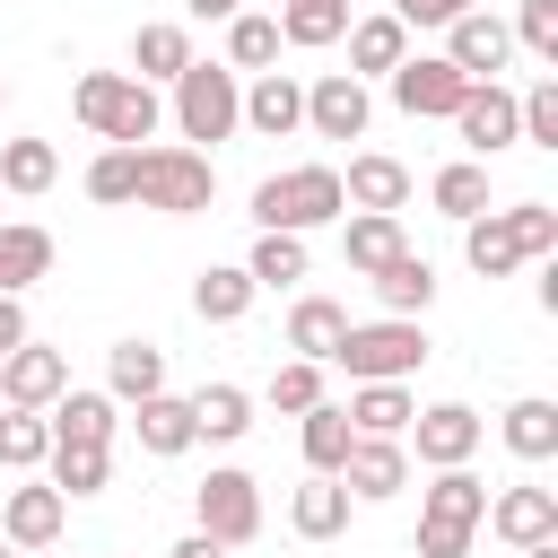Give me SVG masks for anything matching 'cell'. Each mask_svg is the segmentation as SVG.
I'll return each mask as SVG.
<instances>
[{"instance_id": "1", "label": "cell", "mask_w": 558, "mask_h": 558, "mask_svg": "<svg viewBox=\"0 0 558 558\" xmlns=\"http://www.w3.org/2000/svg\"><path fill=\"white\" fill-rule=\"evenodd\" d=\"M70 113H78L96 140H113V148L157 140V122H166L157 87H148V78H131V70H87V78L70 87Z\"/></svg>"}, {"instance_id": "2", "label": "cell", "mask_w": 558, "mask_h": 558, "mask_svg": "<svg viewBox=\"0 0 558 558\" xmlns=\"http://www.w3.org/2000/svg\"><path fill=\"white\" fill-rule=\"evenodd\" d=\"M331 218H349V201H340V166H279V174L253 183V227L314 235V227H331Z\"/></svg>"}, {"instance_id": "3", "label": "cell", "mask_w": 558, "mask_h": 558, "mask_svg": "<svg viewBox=\"0 0 558 558\" xmlns=\"http://www.w3.org/2000/svg\"><path fill=\"white\" fill-rule=\"evenodd\" d=\"M131 201H140V209H166V218H201V209L218 201L209 148H140V157H131Z\"/></svg>"}, {"instance_id": "4", "label": "cell", "mask_w": 558, "mask_h": 558, "mask_svg": "<svg viewBox=\"0 0 558 558\" xmlns=\"http://www.w3.org/2000/svg\"><path fill=\"white\" fill-rule=\"evenodd\" d=\"M331 366H349V384H410L427 366V331L418 314H384V323H349Z\"/></svg>"}, {"instance_id": "5", "label": "cell", "mask_w": 558, "mask_h": 558, "mask_svg": "<svg viewBox=\"0 0 558 558\" xmlns=\"http://www.w3.org/2000/svg\"><path fill=\"white\" fill-rule=\"evenodd\" d=\"M174 131L183 140H235L244 131V78L227 70V61H183V78H174Z\"/></svg>"}, {"instance_id": "6", "label": "cell", "mask_w": 558, "mask_h": 558, "mask_svg": "<svg viewBox=\"0 0 558 558\" xmlns=\"http://www.w3.org/2000/svg\"><path fill=\"white\" fill-rule=\"evenodd\" d=\"M192 523H201L218 549L262 541V488H253V471H209V480L192 488Z\"/></svg>"}, {"instance_id": "7", "label": "cell", "mask_w": 558, "mask_h": 558, "mask_svg": "<svg viewBox=\"0 0 558 558\" xmlns=\"http://www.w3.org/2000/svg\"><path fill=\"white\" fill-rule=\"evenodd\" d=\"M384 87H392V105L410 113V122H453V105H462V70L445 61V52H401L392 70H384Z\"/></svg>"}, {"instance_id": "8", "label": "cell", "mask_w": 558, "mask_h": 558, "mask_svg": "<svg viewBox=\"0 0 558 558\" xmlns=\"http://www.w3.org/2000/svg\"><path fill=\"white\" fill-rule=\"evenodd\" d=\"M401 436L418 445V462H427V471H453V462H471V453H480V436H488V427H480V410H471V401H436V410H410V427H401Z\"/></svg>"}, {"instance_id": "9", "label": "cell", "mask_w": 558, "mask_h": 558, "mask_svg": "<svg viewBox=\"0 0 558 558\" xmlns=\"http://www.w3.org/2000/svg\"><path fill=\"white\" fill-rule=\"evenodd\" d=\"M340 488H349L357 506L401 497V488H410V445H401V436H349V453H340Z\"/></svg>"}, {"instance_id": "10", "label": "cell", "mask_w": 558, "mask_h": 558, "mask_svg": "<svg viewBox=\"0 0 558 558\" xmlns=\"http://www.w3.org/2000/svg\"><path fill=\"white\" fill-rule=\"evenodd\" d=\"M366 122H375V96H366V78H349V70H323V78L305 87V131H314V140H366Z\"/></svg>"}, {"instance_id": "11", "label": "cell", "mask_w": 558, "mask_h": 558, "mask_svg": "<svg viewBox=\"0 0 558 558\" xmlns=\"http://www.w3.org/2000/svg\"><path fill=\"white\" fill-rule=\"evenodd\" d=\"M453 131H462V148L488 166L497 148H514L523 131H514V87H497V78H471L462 87V105H453Z\"/></svg>"}, {"instance_id": "12", "label": "cell", "mask_w": 558, "mask_h": 558, "mask_svg": "<svg viewBox=\"0 0 558 558\" xmlns=\"http://www.w3.org/2000/svg\"><path fill=\"white\" fill-rule=\"evenodd\" d=\"M61 384H70V357H61V349H44L35 331L0 357V401H9V410H52V401H61Z\"/></svg>"}, {"instance_id": "13", "label": "cell", "mask_w": 558, "mask_h": 558, "mask_svg": "<svg viewBox=\"0 0 558 558\" xmlns=\"http://www.w3.org/2000/svg\"><path fill=\"white\" fill-rule=\"evenodd\" d=\"M61 523H70V497H61L52 480H26V488L0 497V541H9V549H52Z\"/></svg>"}, {"instance_id": "14", "label": "cell", "mask_w": 558, "mask_h": 558, "mask_svg": "<svg viewBox=\"0 0 558 558\" xmlns=\"http://www.w3.org/2000/svg\"><path fill=\"white\" fill-rule=\"evenodd\" d=\"M445 61H453L462 78H497V70L514 61V35H506V17H488V9H462V17L445 26Z\"/></svg>"}, {"instance_id": "15", "label": "cell", "mask_w": 558, "mask_h": 558, "mask_svg": "<svg viewBox=\"0 0 558 558\" xmlns=\"http://www.w3.org/2000/svg\"><path fill=\"white\" fill-rule=\"evenodd\" d=\"M244 131L296 140V131H305V87H296L288 70H253V87H244Z\"/></svg>"}, {"instance_id": "16", "label": "cell", "mask_w": 558, "mask_h": 558, "mask_svg": "<svg viewBox=\"0 0 558 558\" xmlns=\"http://www.w3.org/2000/svg\"><path fill=\"white\" fill-rule=\"evenodd\" d=\"M480 523H488L506 549H523V541H549V532H558V488H497Z\"/></svg>"}, {"instance_id": "17", "label": "cell", "mask_w": 558, "mask_h": 558, "mask_svg": "<svg viewBox=\"0 0 558 558\" xmlns=\"http://www.w3.org/2000/svg\"><path fill=\"white\" fill-rule=\"evenodd\" d=\"M349 488H340V471H305V488L288 497V523H296V541H340L349 532Z\"/></svg>"}, {"instance_id": "18", "label": "cell", "mask_w": 558, "mask_h": 558, "mask_svg": "<svg viewBox=\"0 0 558 558\" xmlns=\"http://www.w3.org/2000/svg\"><path fill=\"white\" fill-rule=\"evenodd\" d=\"M462 262H471L480 279H506V270H523L532 253H523V235H514L506 209H480V218H462Z\"/></svg>"}, {"instance_id": "19", "label": "cell", "mask_w": 558, "mask_h": 558, "mask_svg": "<svg viewBox=\"0 0 558 558\" xmlns=\"http://www.w3.org/2000/svg\"><path fill=\"white\" fill-rule=\"evenodd\" d=\"M340 201H349V209H392V218H401V201H410V166L366 148V157H349V174H340Z\"/></svg>"}, {"instance_id": "20", "label": "cell", "mask_w": 558, "mask_h": 558, "mask_svg": "<svg viewBox=\"0 0 558 558\" xmlns=\"http://www.w3.org/2000/svg\"><path fill=\"white\" fill-rule=\"evenodd\" d=\"M44 427H52V445H113V392L61 384V401L44 410Z\"/></svg>"}, {"instance_id": "21", "label": "cell", "mask_w": 558, "mask_h": 558, "mask_svg": "<svg viewBox=\"0 0 558 558\" xmlns=\"http://www.w3.org/2000/svg\"><path fill=\"white\" fill-rule=\"evenodd\" d=\"M140 418H131V436H140V453H157V462H174V453H192L201 436H192V401H174V392H148V401H131Z\"/></svg>"}, {"instance_id": "22", "label": "cell", "mask_w": 558, "mask_h": 558, "mask_svg": "<svg viewBox=\"0 0 558 558\" xmlns=\"http://www.w3.org/2000/svg\"><path fill=\"white\" fill-rule=\"evenodd\" d=\"M480 514H488V480H471V462L436 471L427 497H418V523H462V532H480Z\"/></svg>"}, {"instance_id": "23", "label": "cell", "mask_w": 558, "mask_h": 558, "mask_svg": "<svg viewBox=\"0 0 558 558\" xmlns=\"http://www.w3.org/2000/svg\"><path fill=\"white\" fill-rule=\"evenodd\" d=\"M401 52H410V26H401L392 9H375V17H349V78H384Z\"/></svg>"}, {"instance_id": "24", "label": "cell", "mask_w": 558, "mask_h": 558, "mask_svg": "<svg viewBox=\"0 0 558 558\" xmlns=\"http://www.w3.org/2000/svg\"><path fill=\"white\" fill-rule=\"evenodd\" d=\"M366 279H375L384 314H427V305H436V262H427V253H410V244H401L384 270H366Z\"/></svg>"}, {"instance_id": "25", "label": "cell", "mask_w": 558, "mask_h": 558, "mask_svg": "<svg viewBox=\"0 0 558 558\" xmlns=\"http://www.w3.org/2000/svg\"><path fill=\"white\" fill-rule=\"evenodd\" d=\"M253 296H262V288H253L244 262H209V270L192 279V314H201V323H244Z\"/></svg>"}, {"instance_id": "26", "label": "cell", "mask_w": 558, "mask_h": 558, "mask_svg": "<svg viewBox=\"0 0 558 558\" xmlns=\"http://www.w3.org/2000/svg\"><path fill=\"white\" fill-rule=\"evenodd\" d=\"M340 331H349V305H340V296H296V305H288V349H296V357L331 366Z\"/></svg>"}, {"instance_id": "27", "label": "cell", "mask_w": 558, "mask_h": 558, "mask_svg": "<svg viewBox=\"0 0 558 558\" xmlns=\"http://www.w3.org/2000/svg\"><path fill=\"white\" fill-rule=\"evenodd\" d=\"M105 392H113V401L166 392V349H157V340H113V349H105Z\"/></svg>"}, {"instance_id": "28", "label": "cell", "mask_w": 558, "mask_h": 558, "mask_svg": "<svg viewBox=\"0 0 558 558\" xmlns=\"http://www.w3.org/2000/svg\"><path fill=\"white\" fill-rule=\"evenodd\" d=\"M244 427H253V392L244 384H201L192 392V436L201 445H235Z\"/></svg>"}, {"instance_id": "29", "label": "cell", "mask_w": 558, "mask_h": 558, "mask_svg": "<svg viewBox=\"0 0 558 558\" xmlns=\"http://www.w3.org/2000/svg\"><path fill=\"white\" fill-rule=\"evenodd\" d=\"M349 35V0H279V44L296 52H323Z\"/></svg>"}, {"instance_id": "30", "label": "cell", "mask_w": 558, "mask_h": 558, "mask_svg": "<svg viewBox=\"0 0 558 558\" xmlns=\"http://www.w3.org/2000/svg\"><path fill=\"white\" fill-rule=\"evenodd\" d=\"M183 61H192V35H183L174 17H157V26H140V35H131V78H148V87L166 78V87H174V78H183Z\"/></svg>"}, {"instance_id": "31", "label": "cell", "mask_w": 558, "mask_h": 558, "mask_svg": "<svg viewBox=\"0 0 558 558\" xmlns=\"http://www.w3.org/2000/svg\"><path fill=\"white\" fill-rule=\"evenodd\" d=\"M392 253H401V218H392V209H357V218L340 227V262H349L357 279H366V270H384Z\"/></svg>"}, {"instance_id": "32", "label": "cell", "mask_w": 558, "mask_h": 558, "mask_svg": "<svg viewBox=\"0 0 558 558\" xmlns=\"http://www.w3.org/2000/svg\"><path fill=\"white\" fill-rule=\"evenodd\" d=\"M340 410H349V427H357V436H401L418 401H410V384H349V401H340Z\"/></svg>"}, {"instance_id": "33", "label": "cell", "mask_w": 558, "mask_h": 558, "mask_svg": "<svg viewBox=\"0 0 558 558\" xmlns=\"http://www.w3.org/2000/svg\"><path fill=\"white\" fill-rule=\"evenodd\" d=\"M497 436H506V453H523V462H549V453H558V401L523 392V401L497 418Z\"/></svg>"}, {"instance_id": "34", "label": "cell", "mask_w": 558, "mask_h": 558, "mask_svg": "<svg viewBox=\"0 0 558 558\" xmlns=\"http://www.w3.org/2000/svg\"><path fill=\"white\" fill-rule=\"evenodd\" d=\"M35 279H52V235L44 227H0V296H26Z\"/></svg>"}, {"instance_id": "35", "label": "cell", "mask_w": 558, "mask_h": 558, "mask_svg": "<svg viewBox=\"0 0 558 558\" xmlns=\"http://www.w3.org/2000/svg\"><path fill=\"white\" fill-rule=\"evenodd\" d=\"M52 183H61V148H52V140H9V148H0V192L35 201V192H52Z\"/></svg>"}, {"instance_id": "36", "label": "cell", "mask_w": 558, "mask_h": 558, "mask_svg": "<svg viewBox=\"0 0 558 558\" xmlns=\"http://www.w3.org/2000/svg\"><path fill=\"white\" fill-rule=\"evenodd\" d=\"M270 61H279V17L235 9V17H227V70H235V78H253V70H270Z\"/></svg>"}, {"instance_id": "37", "label": "cell", "mask_w": 558, "mask_h": 558, "mask_svg": "<svg viewBox=\"0 0 558 558\" xmlns=\"http://www.w3.org/2000/svg\"><path fill=\"white\" fill-rule=\"evenodd\" d=\"M349 410L340 401H314L305 418H296V445H305V471H340V453H349Z\"/></svg>"}, {"instance_id": "38", "label": "cell", "mask_w": 558, "mask_h": 558, "mask_svg": "<svg viewBox=\"0 0 558 558\" xmlns=\"http://www.w3.org/2000/svg\"><path fill=\"white\" fill-rule=\"evenodd\" d=\"M244 270H253V288H296V279H305V235L262 227V235H253V253H244Z\"/></svg>"}, {"instance_id": "39", "label": "cell", "mask_w": 558, "mask_h": 558, "mask_svg": "<svg viewBox=\"0 0 558 558\" xmlns=\"http://www.w3.org/2000/svg\"><path fill=\"white\" fill-rule=\"evenodd\" d=\"M44 462H52V488L61 497H96L113 480V445H52Z\"/></svg>"}, {"instance_id": "40", "label": "cell", "mask_w": 558, "mask_h": 558, "mask_svg": "<svg viewBox=\"0 0 558 558\" xmlns=\"http://www.w3.org/2000/svg\"><path fill=\"white\" fill-rule=\"evenodd\" d=\"M427 201H436L445 218H480V209H488V166H480V157H462V166H436Z\"/></svg>"}, {"instance_id": "41", "label": "cell", "mask_w": 558, "mask_h": 558, "mask_svg": "<svg viewBox=\"0 0 558 558\" xmlns=\"http://www.w3.org/2000/svg\"><path fill=\"white\" fill-rule=\"evenodd\" d=\"M44 453H52L44 410H0V471H35Z\"/></svg>"}, {"instance_id": "42", "label": "cell", "mask_w": 558, "mask_h": 558, "mask_svg": "<svg viewBox=\"0 0 558 558\" xmlns=\"http://www.w3.org/2000/svg\"><path fill=\"white\" fill-rule=\"evenodd\" d=\"M314 401H331V392H323V366H314V357H279V366H270V410L305 418Z\"/></svg>"}, {"instance_id": "43", "label": "cell", "mask_w": 558, "mask_h": 558, "mask_svg": "<svg viewBox=\"0 0 558 558\" xmlns=\"http://www.w3.org/2000/svg\"><path fill=\"white\" fill-rule=\"evenodd\" d=\"M506 35H514V44L532 52V61H549V70H558V0H523Z\"/></svg>"}, {"instance_id": "44", "label": "cell", "mask_w": 558, "mask_h": 558, "mask_svg": "<svg viewBox=\"0 0 558 558\" xmlns=\"http://www.w3.org/2000/svg\"><path fill=\"white\" fill-rule=\"evenodd\" d=\"M131 157H140V148H105V157L87 166V201L122 209V201H131Z\"/></svg>"}, {"instance_id": "45", "label": "cell", "mask_w": 558, "mask_h": 558, "mask_svg": "<svg viewBox=\"0 0 558 558\" xmlns=\"http://www.w3.org/2000/svg\"><path fill=\"white\" fill-rule=\"evenodd\" d=\"M506 218H514V235H523V253H532V262H549V253H558V209H549V201H514Z\"/></svg>"}, {"instance_id": "46", "label": "cell", "mask_w": 558, "mask_h": 558, "mask_svg": "<svg viewBox=\"0 0 558 558\" xmlns=\"http://www.w3.org/2000/svg\"><path fill=\"white\" fill-rule=\"evenodd\" d=\"M418 558H471V532L462 523H418Z\"/></svg>"}, {"instance_id": "47", "label": "cell", "mask_w": 558, "mask_h": 558, "mask_svg": "<svg viewBox=\"0 0 558 558\" xmlns=\"http://www.w3.org/2000/svg\"><path fill=\"white\" fill-rule=\"evenodd\" d=\"M462 9H471V0H392V17H401V26H453Z\"/></svg>"}, {"instance_id": "48", "label": "cell", "mask_w": 558, "mask_h": 558, "mask_svg": "<svg viewBox=\"0 0 558 558\" xmlns=\"http://www.w3.org/2000/svg\"><path fill=\"white\" fill-rule=\"evenodd\" d=\"M17 340H26V305H17V296H0V357H9Z\"/></svg>"}, {"instance_id": "49", "label": "cell", "mask_w": 558, "mask_h": 558, "mask_svg": "<svg viewBox=\"0 0 558 558\" xmlns=\"http://www.w3.org/2000/svg\"><path fill=\"white\" fill-rule=\"evenodd\" d=\"M166 558H227V549H218V541H209V532H201V523H192V532H183V541H174V549H166Z\"/></svg>"}, {"instance_id": "50", "label": "cell", "mask_w": 558, "mask_h": 558, "mask_svg": "<svg viewBox=\"0 0 558 558\" xmlns=\"http://www.w3.org/2000/svg\"><path fill=\"white\" fill-rule=\"evenodd\" d=\"M183 9H192V17H218V26H227V17L244 9V0H183Z\"/></svg>"}, {"instance_id": "51", "label": "cell", "mask_w": 558, "mask_h": 558, "mask_svg": "<svg viewBox=\"0 0 558 558\" xmlns=\"http://www.w3.org/2000/svg\"><path fill=\"white\" fill-rule=\"evenodd\" d=\"M514 558H558V532H549V541H523Z\"/></svg>"}, {"instance_id": "52", "label": "cell", "mask_w": 558, "mask_h": 558, "mask_svg": "<svg viewBox=\"0 0 558 558\" xmlns=\"http://www.w3.org/2000/svg\"><path fill=\"white\" fill-rule=\"evenodd\" d=\"M0 558H26V549H9V541H0Z\"/></svg>"}, {"instance_id": "53", "label": "cell", "mask_w": 558, "mask_h": 558, "mask_svg": "<svg viewBox=\"0 0 558 558\" xmlns=\"http://www.w3.org/2000/svg\"><path fill=\"white\" fill-rule=\"evenodd\" d=\"M0 105H9V78H0Z\"/></svg>"}]
</instances>
